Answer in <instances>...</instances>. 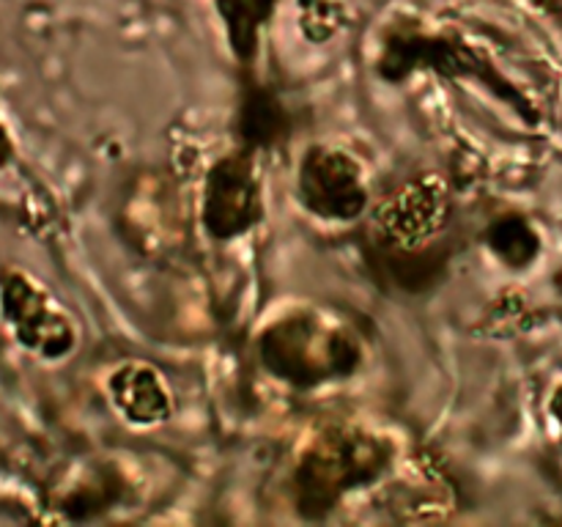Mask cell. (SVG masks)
<instances>
[{
	"mask_svg": "<svg viewBox=\"0 0 562 527\" xmlns=\"http://www.w3.org/2000/svg\"><path fill=\"white\" fill-rule=\"evenodd\" d=\"M283 108L272 93L261 91V88L247 93L245 104H241V132L247 141L267 146L283 135Z\"/></svg>",
	"mask_w": 562,
	"mask_h": 527,
	"instance_id": "7",
	"label": "cell"
},
{
	"mask_svg": "<svg viewBox=\"0 0 562 527\" xmlns=\"http://www.w3.org/2000/svg\"><path fill=\"white\" fill-rule=\"evenodd\" d=\"M5 157H9V141H5L3 130H0V165L5 162Z\"/></svg>",
	"mask_w": 562,
	"mask_h": 527,
	"instance_id": "8",
	"label": "cell"
},
{
	"mask_svg": "<svg viewBox=\"0 0 562 527\" xmlns=\"http://www.w3.org/2000/svg\"><path fill=\"white\" fill-rule=\"evenodd\" d=\"M390 464V445L357 428H333L313 439L294 470L296 505L305 516L333 511L355 489L376 481Z\"/></svg>",
	"mask_w": 562,
	"mask_h": 527,
	"instance_id": "2",
	"label": "cell"
},
{
	"mask_svg": "<svg viewBox=\"0 0 562 527\" xmlns=\"http://www.w3.org/2000/svg\"><path fill=\"white\" fill-rule=\"evenodd\" d=\"M261 181L250 154H231L209 170L203 190V225L214 239H234L261 220Z\"/></svg>",
	"mask_w": 562,
	"mask_h": 527,
	"instance_id": "3",
	"label": "cell"
},
{
	"mask_svg": "<svg viewBox=\"0 0 562 527\" xmlns=\"http://www.w3.org/2000/svg\"><path fill=\"white\" fill-rule=\"evenodd\" d=\"M113 399L119 410L135 423H154L162 421L170 412L168 393H165L162 382L151 368L143 366H126L110 382Z\"/></svg>",
	"mask_w": 562,
	"mask_h": 527,
	"instance_id": "6",
	"label": "cell"
},
{
	"mask_svg": "<svg viewBox=\"0 0 562 527\" xmlns=\"http://www.w3.org/2000/svg\"><path fill=\"white\" fill-rule=\"evenodd\" d=\"M3 305L22 344L49 357L66 355L71 346L69 322L64 313L49 305L47 296L36 285L27 283L25 278H11L3 291Z\"/></svg>",
	"mask_w": 562,
	"mask_h": 527,
	"instance_id": "5",
	"label": "cell"
},
{
	"mask_svg": "<svg viewBox=\"0 0 562 527\" xmlns=\"http://www.w3.org/2000/svg\"><path fill=\"white\" fill-rule=\"evenodd\" d=\"M360 357V340L344 324L316 311L289 313L261 335L263 366L300 388L349 377Z\"/></svg>",
	"mask_w": 562,
	"mask_h": 527,
	"instance_id": "1",
	"label": "cell"
},
{
	"mask_svg": "<svg viewBox=\"0 0 562 527\" xmlns=\"http://www.w3.org/2000/svg\"><path fill=\"white\" fill-rule=\"evenodd\" d=\"M300 195L313 214L324 220L357 217L366 209L362 170L349 154L316 146L300 165Z\"/></svg>",
	"mask_w": 562,
	"mask_h": 527,
	"instance_id": "4",
	"label": "cell"
}]
</instances>
